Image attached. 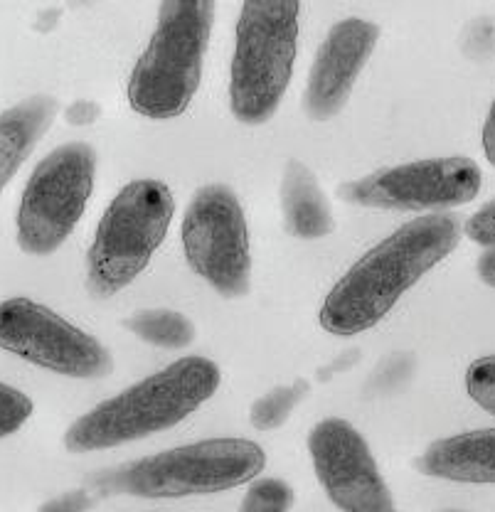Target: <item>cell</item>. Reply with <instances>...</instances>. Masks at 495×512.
<instances>
[{
  "mask_svg": "<svg viewBox=\"0 0 495 512\" xmlns=\"http://www.w3.org/2000/svg\"><path fill=\"white\" fill-rule=\"evenodd\" d=\"M459 237L461 222L451 212L402 224L333 286L318 316L323 330L340 338L370 330L427 271L459 247Z\"/></svg>",
  "mask_w": 495,
  "mask_h": 512,
  "instance_id": "cell-1",
  "label": "cell"
},
{
  "mask_svg": "<svg viewBox=\"0 0 495 512\" xmlns=\"http://www.w3.org/2000/svg\"><path fill=\"white\" fill-rule=\"evenodd\" d=\"M220 380V367L207 357H180L79 416L67 429L65 448L72 453L104 451L170 429L200 409Z\"/></svg>",
  "mask_w": 495,
  "mask_h": 512,
  "instance_id": "cell-2",
  "label": "cell"
},
{
  "mask_svg": "<svg viewBox=\"0 0 495 512\" xmlns=\"http://www.w3.org/2000/svg\"><path fill=\"white\" fill-rule=\"evenodd\" d=\"M215 3H163L158 28L129 79V104L153 121L185 114L202 79Z\"/></svg>",
  "mask_w": 495,
  "mask_h": 512,
  "instance_id": "cell-3",
  "label": "cell"
},
{
  "mask_svg": "<svg viewBox=\"0 0 495 512\" xmlns=\"http://www.w3.org/2000/svg\"><path fill=\"white\" fill-rule=\"evenodd\" d=\"M264 466L266 453L254 441L207 439L99 473L94 485L136 498H185L237 488L257 478Z\"/></svg>",
  "mask_w": 495,
  "mask_h": 512,
  "instance_id": "cell-4",
  "label": "cell"
},
{
  "mask_svg": "<svg viewBox=\"0 0 495 512\" xmlns=\"http://www.w3.org/2000/svg\"><path fill=\"white\" fill-rule=\"evenodd\" d=\"M301 5L252 0L239 10L237 47L230 69V106L239 124H266L279 109L298 45Z\"/></svg>",
  "mask_w": 495,
  "mask_h": 512,
  "instance_id": "cell-5",
  "label": "cell"
},
{
  "mask_svg": "<svg viewBox=\"0 0 495 512\" xmlns=\"http://www.w3.org/2000/svg\"><path fill=\"white\" fill-rule=\"evenodd\" d=\"M173 192L161 180H133L111 200L87 256V288L111 298L141 274L173 220Z\"/></svg>",
  "mask_w": 495,
  "mask_h": 512,
  "instance_id": "cell-6",
  "label": "cell"
},
{
  "mask_svg": "<svg viewBox=\"0 0 495 512\" xmlns=\"http://www.w3.org/2000/svg\"><path fill=\"white\" fill-rule=\"evenodd\" d=\"M97 153L67 143L40 160L18 210V244L25 254L47 256L67 242L94 190Z\"/></svg>",
  "mask_w": 495,
  "mask_h": 512,
  "instance_id": "cell-7",
  "label": "cell"
},
{
  "mask_svg": "<svg viewBox=\"0 0 495 512\" xmlns=\"http://www.w3.org/2000/svg\"><path fill=\"white\" fill-rule=\"evenodd\" d=\"M183 249L190 269L222 298H242L252 284L249 229L227 185H205L185 210Z\"/></svg>",
  "mask_w": 495,
  "mask_h": 512,
  "instance_id": "cell-8",
  "label": "cell"
},
{
  "mask_svg": "<svg viewBox=\"0 0 495 512\" xmlns=\"http://www.w3.org/2000/svg\"><path fill=\"white\" fill-rule=\"evenodd\" d=\"M0 348L74 380H99L114 370L94 335L23 296L0 303Z\"/></svg>",
  "mask_w": 495,
  "mask_h": 512,
  "instance_id": "cell-9",
  "label": "cell"
},
{
  "mask_svg": "<svg viewBox=\"0 0 495 512\" xmlns=\"http://www.w3.org/2000/svg\"><path fill=\"white\" fill-rule=\"evenodd\" d=\"M481 168L471 158H431L377 170L338 188L350 205L402 212H446L471 202L481 190Z\"/></svg>",
  "mask_w": 495,
  "mask_h": 512,
  "instance_id": "cell-10",
  "label": "cell"
},
{
  "mask_svg": "<svg viewBox=\"0 0 495 512\" xmlns=\"http://www.w3.org/2000/svg\"><path fill=\"white\" fill-rule=\"evenodd\" d=\"M323 490L340 512H397L367 441L345 419H323L308 436Z\"/></svg>",
  "mask_w": 495,
  "mask_h": 512,
  "instance_id": "cell-11",
  "label": "cell"
},
{
  "mask_svg": "<svg viewBox=\"0 0 495 512\" xmlns=\"http://www.w3.org/2000/svg\"><path fill=\"white\" fill-rule=\"evenodd\" d=\"M380 40V28L370 20L348 18L330 28L308 74L303 109L313 121H328L350 99L358 74Z\"/></svg>",
  "mask_w": 495,
  "mask_h": 512,
  "instance_id": "cell-12",
  "label": "cell"
},
{
  "mask_svg": "<svg viewBox=\"0 0 495 512\" xmlns=\"http://www.w3.org/2000/svg\"><path fill=\"white\" fill-rule=\"evenodd\" d=\"M414 466L431 478L495 483V429H478L434 441Z\"/></svg>",
  "mask_w": 495,
  "mask_h": 512,
  "instance_id": "cell-13",
  "label": "cell"
},
{
  "mask_svg": "<svg viewBox=\"0 0 495 512\" xmlns=\"http://www.w3.org/2000/svg\"><path fill=\"white\" fill-rule=\"evenodd\" d=\"M57 111L60 104L55 96L37 94L0 114V192L35 151L37 141L52 126Z\"/></svg>",
  "mask_w": 495,
  "mask_h": 512,
  "instance_id": "cell-14",
  "label": "cell"
},
{
  "mask_svg": "<svg viewBox=\"0 0 495 512\" xmlns=\"http://www.w3.org/2000/svg\"><path fill=\"white\" fill-rule=\"evenodd\" d=\"M281 215L284 229L298 239H321L333 232V210L316 175L298 160H291L281 180Z\"/></svg>",
  "mask_w": 495,
  "mask_h": 512,
  "instance_id": "cell-15",
  "label": "cell"
},
{
  "mask_svg": "<svg viewBox=\"0 0 495 512\" xmlns=\"http://www.w3.org/2000/svg\"><path fill=\"white\" fill-rule=\"evenodd\" d=\"M126 328L143 343L163 350H183L195 340V325L183 313L168 308L138 311L126 320Z\"/></svg>",
  "mask_w": 495,
  "mask_h": 512,
  "instance_id": "cell-16",
  "label": "cell"
},
{
  "mask_svg": "<svg viewBox=\"0 0 495 512\" xmlns=\"http://www.w3.org/2000/svg\"><path fill=\"white\" fill-rule=\"evenodd\" d=\"M306 394V380H296L294 384H286V387L271 389V392H266L264 397H259L257 402L252 404V412H249L252 426L259 431L279 429V426L286 424V419H289L291 412L296 409V404L301 402Z\"/></svg>",
  "mask_w": 495,
  "mask_h": 512,
  "instance_id": "cell-17",
  "label": "cell"
},
{
  "mask_svg": "<svg viewBox=\"0 0 495 512\" xmlns=\"http://www.w3.org/2000/svg\"><path fill=\"white\" fill-rule=\"evenodd\" d=\"M294 508V488L279 478H262L249 485L239 512H289Z\"/></svg>",
  "mask_w": 495,
  "mask_h": 512,
  "instance_id": "cell-18",
  "label": "cell"
},
{
  "mask_svg": "<svg viewBox=\"0 0 495 512\" xmlns=\"http://www.w3.org/2000/svg\"><path fill=\"white\" fill-rule=\"evenodd\" d=\"M466 392L483 412L495 416V355L471 362L466 372Z\"/></svg>",
  "mask_w": 495,
  "mask_h": 512,
  "instance_id": "cell-19",
  "label": "cell"
},
{
  "mask_svg": "<svg viewBox=\"0 0 495 512\" xmlns=\"http://www.w3.org/2000/svg\"><path fill=\"white\" fill-rule=\"evenodd\" d=\"M33 399L20 389L0 382V439L15 434L33 416Z\"/></svg>",
  "mask_w": 495,
  "mask_h": 512,
  "instance_id": "cell-20",
  "label": "cell"
},
{
  "mask_svg": "<svg viewBox=\"0 0 495 512\" xmlns=\"http://www.w3.org/2000/svg\"><path fill=\"white\" fill-rule=\"evenodd\" d=\"M466 237L481 247L495 249V197L466 220Z\"/></svg>",
  "mask_w": 495,
  "mask_h": 512,
  "instance_id": "cell-21",
  "label": "cell"
},
{
  "mask_svg": "<svg viewBox=\"0 0 495 512\" xmlns=\"http://www.w3.org/2000/svg\"><path fill=\"white\" fill-rule=\"evenodd\" d=\"M94 505V498L87 493V490H69V493H62L60 498H52L47 503H42L37 512H89Z\"/></svg>",
  "mask_w": 495,
  "mask_h": 512,
  "instance_id": "cell-22",
  "label": "cell"
},
{
  "mask_svg": "<svg viewBox=\"0 0 495 512\" xmlns=\"http://www.w3.org/2000/svg\"><path fill=\"white\" fill-rule=\"evenodd\" d=\"M67 121L74 126H87V124H94V121L101 116V109L99 104H94V101H74L72 106L67 109Z\"/></svg>",
  "mask_w": 495,
  "mask_h": 512,
  "instance_id": "cell-23",
  "label": "cell"
},
{
  "mask_svg": "<svg viewBox=\"0 0 495 512\" xmlns=\"http://www.w3.org/2000/svg\"><path fill=\"white\" fill-rule=\"evenodd\" d=\"M483 151H486V158L495 165V101L488 111L486 126H483Z\"/></svg>",
  "mask_w": 495,
  "mask_h": 512,
  "instance_id": "cell-24",
  "label": "cell"
},
{
  "mask_svg": "<svg viewBox=\"0 0 495 512\" xmlns=\"http://www.w3.org/2000/svg\"><path fill=\"white\" fill-rule=\"evenodd\" d=\"M478 276H481L483 284L495 288V249H488V252L478 259Z\"/></svg>",
  "mask_w": 495,
  "mask_h": 512,
  "instance_id": "cell-25",
  "label": "cell"
}]
</instances>
